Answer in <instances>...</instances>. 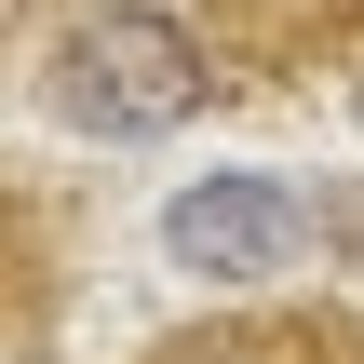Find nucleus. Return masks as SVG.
Returning a JSON list of instances; mask_svg holds the SVG:
<instances>
[{
    "instance_id": "f257e3e1",
    "label": "nucleus",
    "mask_w": 364,
    "mask_h": 364,
    "mask_svg": "<svg viewBox=\"0 0 364 364\" xmlns=\"http://www.w3.org/2000/svg\"><path fill=\"white\" fill-rule=\"evenodd\" d=\"M54 95H68V122H95V135H162V122L203 108V41H189L176 14H95V27L68 41Z\"/></svg>"
},
{
    "instance_id": "f03ea898",
    "label": "nucleus",
    "mask_w": 364,
    "mask_h": 364,
    "mask_svg": "<svg viewBox=\"0 0 364 364\" xmlns=\"http://www.w3.org/2000/svg\"><path fill=\"white\" fill-rule=\"evenodd\" d=\"M162 243H176V270H203V284H257V270L297 257V203H284L270 176H216V189H189V203L162 216Z\"/></svg>"
},
{
    "instance_id": "7ed1b4c3",
    "label": "nucleus",
    "mask_w": 364,
    "mask_h": 364,
    "mask_svg": "<svg viewBox=\"0 0 364 364\" xmlns=\"http://www.w3.org/2000/svg\"><path fill=\"white\" fill-rule=\"evenodd\" d=\"M176 364H364V338H338V324H243V338L176 351Z\"/></svg>"
}]
</instances>
